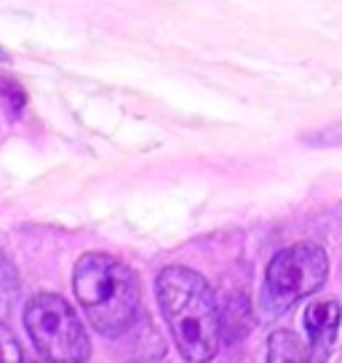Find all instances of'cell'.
<instances>
[{
  "instance_id": "8",
  "label": "cell",
  "mask_w": 342,
  "mask_h": 363,
  "mask_svg": "<svg viewBox=\"0 0 342 363\" xmlns=\"http://www.w3.org/2000/svg\"><path fill=\"white\" fill-rule=\"evenodd\" d=\"M308 142H313V145H342V125L326 128V131H321L319 136H313Z\"/></svg>"
},
{
  "instance_id": "3",
  "label": "cell",
  "mask_w": 342,
  "mask_h": 363,
  "mask_svg": "<svg viewBox=\"0 0 342 363\" xmlns=\"http://www.w3.org/2000/svg\"><path fill=\"white\" fill-rule=\"evenodd\" d=\"M24 326L48 363H86L92 342L80 318L59 294H38L24 310Z\"/></svg>"
},
{
  "instance_id": "1",
  "label": "cell",
  "mask_w": 342,
  "mask_h": 363,
  "mask_svg": "<svg viewBox=\"0 0 342 363\" xmlns=\"http://www.w3.org/2000/svg\"><path fill=\"white\" fill-rule=\"evenodd\" d=\"M160 313L184 361L209 363L219 352L222 315L211 286L190 267H166L155 281Z\"/></svg>"
},
{
  "instance_id": "6",
  "label": "cell",
  "mask_w": 342,
  "mask_h": 363,
  "mask_svg": "<svg viewBox=\"0 0 342 363\" xmlns=\"http://www.w3.org/2000/svg\"><path fill=\"white\" fill-rule=\"evenodd\" d=\"M310 345L292 331H275L267 342V363H310Z\"/></svg>"
},
{
  "instance_id": "5",
  "label": "cell",
  "mask_w": 342,
  "mask_h": 363,
  "mask_svg": "<svg viewBox=\"0 0 342 363\" xmlns=\"http://www.w3.org/2000/svg\"><path fill=\"white\" fill-rule=\"evenodd\" d=\"M342 307L337 299H319L308 307L305 313V329L310 337V352L316 361H326L329 358L337 331H340Z\"/></svg>"
},
{
  "instance_id": "2",
  "label": "cell",
  "mask_w": 342,
  "mask_h": 363,
  "mask_svg": "<svg viewBox=\"0 0 342 363\" xmlns=\"http://www.w3.org/2000/svg\"><path fill=\"white\" fill-rule=\"evenodd\" d=\"M75 299L102 337H123L137 323L142 289L128 264L102 251L83 254L72 275Z\"/></svg>"
},
{
  "instance_id": "7",
  "label": "cell",
  "mask_w": 342,
  "mask_h": 363,
  "mask_svg": "<svg viewBox=\"0 0 342 363\" xmlns=\"http://www.w3.org/2000/svg\"><path fill=\"white\" fill-rule=\"evenodd\" d=\"M0 363H24L19 342L3 323H0Z\"/></svg>"
},
{
  "instance_id": "4",
  "label": "cell",
  "mask_w": 342,
  "mask_h": 363,
  "mask_svg": "<svg viewBox=\"0 0 342 363\" xmlns=\"http://www.w3.org/2000/svg\"><path fill=\"white\" fill-rule=\"evenodd\" d=\"M326 275H329V259L319 243L305 240L278 251L265 272V310L281 315L302 296L316 294L326 284Z\"/></svg>"
}]
</instances>
